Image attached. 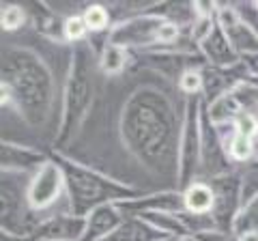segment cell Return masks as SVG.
<instances>
[{"instance_id":"obj_1","label":"cell","mask_w":258,"mask_h":241,"mask_svg":"<svg viewBox=\"0 0 258 241\" xmlns=\"http://www.w3.org/2000/svg\"><path fill=\"white\" fill-rule=\"evenodd\" d=\"M187 97L134 54L118 78H103L76 140L62 151L144 194L181 192L179 140Z\"/></svg>"},{"instance_id":"obj_2","label":"cell","mask_w":258,"mask_h":241,"mask_svg":"<svg viewBox=\"0 0 258 241\" xmlns=\"http://www.w3.org/2000/svg\"><path fill=\"white\" fill-rule=\"evenodd\" d=\"M50 39L41 37V45L9 43L0 63V99L3 112L11 114L54 151L60 130L64 80H58L56 61L52 58Z\"/></svg>"},{"instance_id":"obj_3","label":"cell","mask_w":258,"mask_h":241,"mask_svg":"<svg viewBox=\"0 0 258 241\" xmlns=\"http://www.w3.org/2000/svg\"><path fill=\"white\" fill-rule=\"evenodd\" d=\"M99 82H101L99 54L93 50L88 41L71 45V63L62 91L60 130L52 153H62L76 140V136L82 130L88 112H91L97 99Z\"/></svg>"},{"instance_id":"obj_4","label":"cell","mask_w":258,"mask_h":241,"mask_svg":"<svg viewBox=\"0 0 258 241\" xmlns=\"http://www.w3.org/2000/svg\"><path fill=\"white\" fill-rule=\"evenodd\" d=\"M56 162L62 166L64 170V181H67V203L69 211L76 215L86 218L93 209L110 203H123V200L138 198L140 194L134 192L132 188L123 186L114 179H110L103 172L95 170L91 166H84L71 159L67 155L52 153Z\"/></svg>"},{"instance_id":"obj_5","label":"cell","mask_w":258,"mask_h":241,"mask_svg":"<svg viewBox=\"0 0 258 241\" xmlns=\"http://www.w3.org/2000/svg\"><path fill=\"white\" fill-rule=\"evenodd\" d=\"M26 172H0V232L13 237H35L45 215L37 213L28 203Z\"/></svg>"},{"instance_id":"obj_6","label":"cell","mask_w":258,"mask_h":241,"mask_svg":"<svg viewBox=\"0 0 258 241\" xmlns=\"http://www.w3.org/2000/svg\"><path fill=\"white\" fill-rule=\"evenodd\" d=\"M28 203L41 215H50L56 211H69L64 170L56 162V157L52 153H50V159L30 176Z\"/></svg>"},{"instance_id":"obj_7","label":"cell","mask_w":258,"mask_h":241,"mask_svg":"<svg viewBox=\"0 0 258 241\" xmlns=\"http://www.w3.org/2000/svg\"><path fill=\"white\" fill-rule=\"evenodd\" d=\"M203 97H187L183 116V130L179 140V188L185 190L189 183L200 179V114H203Z\"/></svg>"},{"instance_id":"obj_8","label":"cell","mask_w":258,"mask_h":241,"mask_svg":"<svg viewBox=\"0 0 258 241\" xmlns=\"http://www.w3.org/2000/svg\"><path fill=\"white\" fill-rule=\"evenodd\" d=\"M155 9L112 26V30L108 33V41L125 47V50L134 54H142V52H149L153 47H157V33H159L161 24L166 22V18L155 13Z\"/></svg>"},{"instance_id":"obj_9","label":"cell","mask_w":258,"mask_h":241,"mask_svg":"<svg viewBox=\"0 0 258 241\" xmlns=\"http://www.w3.org/2000/svg\"><path fill=\"white\" fill-rule=\"evenodd\" d=\"M215 192V207H213V220L217 222V228L232 235V222L237 213L243 207V190H241V172L239 168L220 174L215 179H209Z\"/></svg>"},{"instance_id":"obj_10","label":"cell","mask_w":258,"mask_h":241,"mask_svg":"<svg viewBox=\"0 0 258 241\" xmlns=\"http://www.w3.org/2000/svg\"><path fill=\"white\" fill-rule=\"evenodd\" d=\"M200 136H203V151H200V179H215L220 174H226L230 170H235L237 166L230 164L228 155L224 149V140L217 125L213 123L207 114L205 101H203V114H200Z\"/></svg>"},{"instance_id":"obj_11","label":"cell","mask_w":258,"mask_h":241,"mask_svg":"<svg viewBox=\"0 0 258 241\" xmlns=\"http://www.w3.org/2000/svg\"><path fill=\"white\" fill-rule=\"evenodd\" d=\"M217 24L222 26L224 35L237 50L241 58L258 52V35L256 30L237 13L232 3H217Z\"/></svg>"},{"instance_id":"obj_12","label":"cell","mask_w":258,"mask_h":241,"mask_svg":"<svg viewBox=\"0 0 258 241\" xmlns=\"http://www.w3.org/2000/svg\"><path fill=\"white\" fill-rule=\"evenodd\" d=\"M47 159H50V153L43 149H35L11 140H3V144H0V166L7 172L35 174Z\"/></svg>"},{"instance_id":"obj_13","label":"cell","mask_w":258,"mask_h":241,"mask_svg":"<svg viewBox=\"0 0 258 241\" xmlns=\"http://www.w3.org/2000/svg\"><path fill=\"white\" fill-rule=\"evenodd\" d=\"M86 230V218L71 211H56L45 215L35 232L39 241H82Z\"/></svg>"},{"instance_id":"obj_14","label":"cell","mask_w":258,"mask_h":241,"mask_svg":"<svg viewBox=\"0 0 258 241\" xmlns=\"http://www.w3.org/2000/svg\"><path fill=\"white\" fill-rule=\"evenodd\" d=\"M198 50L207 65H211L215 69H235L237 65H241V61H243L237 54L235 47H232V43L228 41V37L224 35L220 24H217L213 28V33L198 45Z\"/></svg>"},{"instance_id":"obj_15","label":"cell","mask_w":258,"mask_h":241,"mask_svg":"<svg viewBox=\"0 0 258 241\" xmlns=\"http://www.w3.org/2000/svg\"><path fill=\"white\" fill-rule=\"evenodd\" d=\"M123 220H125V213L120 211V207L116 203L93 209L86 215V230L82 241H103L123 224Z\"/></svg>"},{"instance_id":"obj_16","label":"cell","mask_w":258,"mask_h":241,"mask_svg":"<svg viewBox=\"0 0 258 241\" xmlns=\"http://www.w3.org/2000/svg\"><path fill=\"white\" fill-rule=\"evenodd\" d=\"M166 239L170 237L161 235L157 228H153L140 215H125L123 224L103 241H166Z\"/></svg>"},{"instance_id":"obj_17","label":"cell","mask_w":258,"mask_h":241,"mask_svg":"<svg viewBox=\"0 0 258 241\" xmlns=\"http://www.w3.org/2000/svg\"><path fill=\"white\" fill-rule=\"evenodd\" d=\"M183 192V207L185 211L191 213H200V215H209L215 207V192L211 188V183L205 179H198L189 183Z\"/></svg>"},{"instance_id":"obj_18","label":"cell","mask_w":258,"mask_h":241,"mask_svg":"<svg viewBox=\"0 0 258 241\" xmlns=\"http://www.w3.org/2000/svg\"><path fill=\"white\" fill-rule=\"evenodd\" d=\"M132 61H134V52L108 41L99 52V71L103 78H118L132 67Z\"/></svg>"},{"instance_id":"obj_19","label":"cell","mask_w":258,"mask_h":241,"mask_svg":"<svg viewBox=\"0 0 258 241\" xmlns=\"http://www.w3.org/2000/svg\"><path fill=\"white\" fill-rule=\"evenodd\" d=\"M205 108H207L209 118H211L215 125L232 123L237 116L243 114V108L239 106V101L235 99V95L232 93H226V95H222L220 99H215L211 103H205Z\"/></svg>"},{"instance_id":"obj_20","label":"cell","mask_w":258,"mask_h":241,"mask_svg":"<svg viewBox=\"0 0 258 241\" xmlns=\"http://www.w3.org/2000/svg\"><path fill=\"white\" fill-rule=\"evenodd\" d=\"M82 18L86 22V28L91 35H108L114 22H112V13L103 3L86 5L82 9Z\"/></svg>"},{"instance_id":"obj_21","label":"cell","mask_w":258,"mask_h":241,"mask_svg":"<svg viewBox=\"0 0 258 241\" xmlns=\"http://www.w3.org/2000/svg\"><path fill=\"white\" fill-rule=\"evenodd\" d=\"M30 20V13L24 5L20 3H3L0 5V26L5 33L18 35L26 28V24Z\"/></svg>"},{"instance_id":"obj_22","label":"cell","mask_w":258,"mask_h":241,"mask_svg":"<svg viewBox=\"0 0 258 241\" xmlns=\"http://www.w3.org/2000/svg\"><path fill=\"white\" fill-rule=\"evenodd\" d=\"M140 218L147 220L153 228H157L161 235H166L170 239L187 235L181 220H179V215H176V211H147V213H142Z\"/></svg>"},{"instance_id":"obj_23","label":"cell","mask_w":258,"mask_h":241,"mask_svg":"<svg viewBox=\"0 0 258 241\" xmlns=\"http://www.w3.org/2000/svg\"><path fill=\"white\" fill-rule=\"evenodd\" d=\"M224 149H226V155H228L230 164L241 168V166H245L249 159H252V155H254V140L235 132L228 140H226Z\"/></svg>"},{"instance_id":"obj_24","label":"cell","mask_w":258,"mask_h":241,"mask_svg":"<svg viewBox=\"0 0 258 241\" xmlns=\"http://www.w3.org/2000/svg\"><path fill=\"white\" fill-rule=\"evenodd\" d=\"M245 232H258V196L241 207L235 222H232V235H245Z\"/></svg>"},{"instance_id":"obj_25","label":"cell","mask_w":258,"mask_h":241,"mask_svg":"<svg viewBox=\"0 0 258 241\" xmlns=\"http://www.w3.org/2000/svg\"><path fill=\"white\" fill-rule=\"evenodd\" d=\"M62 35H64V41L71 43V45L88 41L91 33H88V28H86V22L82 18V13H74V15H67V18H64Z\"/></svg>"},{"instance_id":"obj_26","label":"cell","mask_w":258,"mask_h":241,"mask_svg":"<svg viewBox=\"0 0 258 241\" xmlns=\"http://www.w3.org/2000/svg\"><path fill=\"white\" fill-rule=\"evenodd\" d=\"M176 86H179V91L185 97H203V67L187 69L179 78Z\"/></svg>"},{"instance_id":"obj_27","label":"cell","mask_w":258,"mask_h":241,"mask_svg":"<svg viewBox=\"0 0 258 241\" xmlns=\"http://www.w3.org/2000/svg\"><path fill=\"white\" fill-rule=\"evenodd\" d=\"M232 125H235L237 134L247 136V138H252V140L258 138V118L254 116V112H243L241 116L232 120Z\"/></svg>"},{"instance_id":"obj_28","label":"cell","mask_w":258,"mask_h":241,"mask_svg":"<svg viewBox=\"0 0 258 241\" xmlns=\"http://www.w3.org/2000/svg\"><path fill=\"white\" fill-rule=\"evenodd\" d=\"M232 5H235L237 13L256 30V35H258V3H232Z\"/></svg>"},{"instance_id":"obj_29","label":"cell","mask_w":258,"mask_h":241,"mask_svg":"<svg viewBox=\"0 0 258 241\" xmlns=\"http://www.w3.org/2000/svg\"><path fill=\"white\" fill-rule=\"evenodd\" d=\"M232 241H258V232H245V235H232Z\"/></svg>"},{"instance_id":"obj_30","label":"cell","mask_w":258,"mask_h":241,"mask_svg":"<svg viewBox=\"0 0 258 241\" xmlns=\"http://www.w3.org/2000/svg\"><path fill=\"white\" fill-rule=\"evenodd\" d=\"M172 241H198L196 235H181V237H174Z\"/></svg>"},{"instance_id":"obj_31","label":"cell","mask_w":258,"mask_h":241,"mask_svg":"<svg viewBox=\"0 0 258 241\" xmlns=\"http://www.w3.org/2000/svg\"><path fill=\"white\" fill-rule=\"evenodd\" d=\"M254 116H256V118H258V108H256V110H254Z\"/></svg>"},{"instance_id":"obj_32","label":"cell","mask_w":258,"mask_h":241,"mask_svg":"<svg viewBox=\"0 0 258 241\" xmlns=\"http://www.w3.org/2000/svg\"><path fill=\"white\" fill-rule=\"evenodd\" d=\"M166 241H172V239H166Z\"/></svg>"},{"instance_id":"obj_33","label":"cell","mask_w":258,"mask_h":241,"mask_svg":"<svg viewBox=\"0 0 258 241\" xmlns=\"http://www.w3.org/2000/svg\"><path fill=\"white\" fill-rule=\"evenodd\" d=\"M230 241H232V237H230Z\"/></svg>"}]
</instances>
